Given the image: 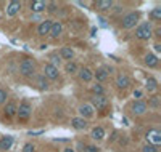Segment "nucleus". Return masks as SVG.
<instances>
[{
	"label": "nucleus",
	"mask_w": 161,
	"mask_h": 152,
	"mask_svg": "<svg viewBox=\"0 0 161 152\" xmlns=\"http://www.w3.org/2000/svg\"><path fill=\"white\" fill-rule=\"evenodd\" d=\"M34 71H36V64H34V61H32V59L26 58V59H23V61H21V64H19V72H21V75H24V77L32 75V74H34Z\"/></svg>",
	"instance_id": "1"
},
{
	"label": "nucleus",
	"mask_w": 161,
	"mask_h": 152,
	"mask_svg": "<svg viewBox=\"0 0 161 152\" xmlns=\"http://www.w3.org/2000/svg\"><path fill=\"white\" fill-rule=\"evenodd\" d=\"M136 37L140 40H148L152 37V27L148 23H143L142 26H139L136 29Z\"/></svg>",
	"instance_id": "2"
},
{
	"label": "nucleus",
	"mask_w": 161,
	"mask_h": 152,
	"mask_svg": "<svg viewBox=\"0 0 161 152\" xmlns=\"http://www.w3.org/2000/svg\"><path fill=\"white\" fill-rule=\"evenodd\" d=\"M16 114H18L19 120H28L31 115V104L28 101H23L19 104V107H16Z\"/></svg>",
	"instance_id": "3"
},
{
	"label": "nucleus",
	"mask_w": 161,
	"mask_h": 152,
	"mask_svg": "<svg viewBox=\"0 0 161 152\" xmlns=\"http://www.w3.org/2000/svg\"><path fill=\"white\" fill-rule=\"evenodd\" d=\"M137 21H139V13H129V15L123 18V27L124 29H130V27L137 24Z\"/></svg>",
	"instance_id": "4"
},
{
	"label": "nucleus",
	"mask_w": 161,
	"mask_h": 152,
	"mask_svg": "<svg viewBox=\"0 0 161 152\" xmlns=\"http://www.w3.org/2000/svg\"><path fill=\"white\" fill-rule=\"evenodd\" d=\"M92 104L95 106L98 110H102V109H105L106 106H108V101H106V98L103 94H93L92 96Z\"/></svg>",
	"instance_id": "5"
},
{
	"label": "nucleus",
	"mask_w": 161,
	"mask_h": 152,
	"mask_svg": "<svg viewBox=\"0 0 161 152\" xmlns=\"http://www.w3.org/2000/svg\"><path fill=\"white\" fill-rule=\"evenodd\" d=\"M44 72H45V75H44V77H47V79H50V80H55V79H58V67H57V66L45 64V67H44Z\"/></svg>",
	"instance_id": "6"
},
{
	"label": "nucleus",
	"mask_w": 161,
	"mask_h": 152,
	"mask_svg": "<svg viewBox=\"0 0 161 152\" xmlns=\"http://www.w3.org/2000/svg\"><path fill=\"white\" fill-rule=\"evenodd\" d=\"M130 109H132V114H134V115H142V114L147 112V103H143V101H136V103L130 106Z\"/></svg>",
	"instance_id": "7"
},
{
	"label": "nucleus",
	"mask_w": 161,
	"mask_h": 152,
	"mask_svg": "<svg viewBox=\"0 0 161 152\" xmlns=\"http://www.w3.org/2000/svg\"><path fill=\"white\" fill-rule=\"evenodd\" d=\"M147 139H148L150 143H153V146L158 147V144L161 143V133L158 130H150L148 133H147Z\"/></svg>",
	"instance_id": "8"
},
{
	"label": "nucleus",
	"mask_w": 161,
	"mask_h": 152,
	"mask_svg": "<svg viewBox=\"0 0 161 152\" xmlns=\"http://www.w3.org/2000/svg\"><path fill=\"white\" fill-rule=\"evenodd\" d=\"M116 85H118V88H121V90H126V88L130 85V80H129V77H127L126 74H119L118 79H116Z\"/></svg>",
	"instance_id": "9"
},
{
	"label": "nucleus",
	"mask_w": 161,
	"mask_h": 152,
	"mask_svg": "<svg viewBox=\"0 0 161 152\" xmlns=\"http://www.w3.org/2000/svg\"><path fill=\"white\" fill-rule=\"evenodd\" d=\"M19 8H21V2H10L8 3V7H7V15L8 16H15L16 13L19 11Z\"/></svg>",
	"instance_id": "10"
},
{
	"label": "nucleus",
	"mask_w": 161,
	"mask_h": 152,
	"mask_svg": "<svg viewBox=\"0 0 161 152\" xmlns=\"http://www.w3.org/2000/svg\"><path fill=\"white\" fill-rule=\"evenodd\" d=\"M61 31H63V26H61V23H52V27H50V35L53 37V38H57V37H60V34H61Z\"/></svg>",
	"instance_id": "11"
},
{
	"label": "nucleus",
	"mask_w": 161,
	"mask_h": 152,
	"mask_svg": "<svg viewBox=\"0 0 161 152\" xmlns=\"http://www.w3.org/2000/svg\"><path fill=\"white\" fill-rule=\"evenodd\" d=\"M50 27H52V21H50V19H45L42 24L39 26L37 34H39V35H47V34L50 32Z\"/></svg>",
	"instance_id": "12"
},
{
	"label": "nucleus",
	"mask_w": 161,
	"mask_h": 152,
	"mask_svg": "<svg viewBox=\"0 0 161 152\" xmlns=\"http://www.w3.org/2000/svg\"><path fill=\"white\" fill-rule=\"evenodd\" d=\"M47 8V3L42 2V0H36V2H31V10L34 13H40V11H44Z\"/></svg>",
	"instance_id": "13"
},
{
	"label": "nucleus",
	"mask_w": 161,
	"mask_h": 152,
	"mask_svg": "<svg viewBox=\"0 0 161 152\" xmlns=\"http://www.w3.org/2000/svg\"><path fill=\"white\" fill-rule=\"evenodd\" d=\"M92 77H93V74H92L90 69H87V67H84V69H80V71H79V79L82 82H90Z\"/></svg>",
	"instance_id": "14"
},
{
	"label": "nucleus",
	"mask_w": 161,
	"mask_h": 152,
	"mask_svg": "<svg viewBox=\"0 0 161 152\" xmlns=\"http://www.w3.org/2000/svg\"><path fill=\"white\" fill-rule=\"evenodd\" d=\"M111 7H113L111 0H98V2H95V8H97V10H102V11L110 10Z\"/></svg>",
	"instance_id": "15"
},
{
	"label": "nucleus",
	"mask_w": 161,
	"mask_h": 152,
	"mask_svg": "<svg viewBox=\"0 0 161 152\" xmlns=\"http://www.w3.org/2000/svg\"><path fill=\"white\" fill-rule=\"evenodd\" d=\"M71 125H73L76 130H84V128L87 127V122H86V119H79V117H76V119L71 120Z\"/></svg>",
	"instance_id": "16"
},
{
	"label": "nucleus",
	"mask_w": 161,
	"mask_h": 152,
	"mask_svg": "<svg viewBox=\"0 0 161 152\" xmlns=\"http://www.w3.org/2000/svg\"><path fill=\"white\" fill-rule=\"evenodd\" d=\"M11 144H13V136H3L2 139H0V149H2V150L10 149Z\"/></svg>",
	"instance_id": "17"
},
{
	"label": "nucleus",
	"mask_w": 161,
	"mask_h": 152,
	"mask_svg": "<svg viewBox=\"0 0 161 152\" xmlns=\"http://www.w3.org/2000/svg\"><path fill=\"white\" fill-rule=\"evenodd\" d=\"M79 112H80V115H82V119H84V117H92L93 109H92L90 104H84V106L79 107Z\"/></svg>",
	"instance_id": "18"
},
{
	"label": "nucleus",
	"mask_w": 161,
	"mask_h": 152,
	"mask_svg": "<svg viewBox=\"0 0 161 152\" xmlns=\"http://www.w3.org/2000/svg\"><path fill=\"white\" fill-rule=\"evenodd\" d=\"M103 136H105V130L102 127H95L92 130V138H93V139L100 141V139H103Z\"/></svg>",
	"instance_id": "19"
},
{
	"label": "nucleus",
	"mask_w": 161,
	"mask_h": 152,
	"mask_svg": "<svg viewBox=\"0 0 161 152\" xmlns=\"http://www.w3.org/2000/svg\"><path fill=\"white\" fill-rule=\"evenodd\" d=\"M15 114H16V104H15V103H8L7 107H5V115H7L8 119H11Z\"/></svg>",
	"instance_id": "20"
},
{
	"label": "nucleus",
	"mask_w": 161,
	"mask_h": 152,
	"mask_svg": "<svg viewBox=\"0 0 161 152\" xmlns=\"http://www.w3.org/2000/svg\"><path fill=\"white\" fill-rule=\"evenodd\" d=\"M145 64L147 66H150V67H155L156 64H158V58L155 56V54H147V56H145Z\"/></svg>",
	"instance_id": "21"
},
{
	"label": "nucleus",
	"mask_w": 161,
	"mask_h": 152,
	"mask_svg": "<svg viewBox=\"0 0 161 152\" xmlns=\"http://www.w3.org/2000/svg\"><path fill=\"white\" fill-rule=\"evenodd\" d=\"M95 77H97V80L98 82H103V80H106V77H108V69H97V72H95Z\"/></svg>",
	"instance_id": "22"
},
{
	"label": "nucleus",
	"mask_w": 161,
	"mask_h": 152,
	"mask_svg": "<svg viewBox=\"0 0 161 152\" xmlns=\"http://www.w3.org/2000/svg\"><path fill=\"white\" fill-rule=\"evenodd\" d=\"M147 90L148 91H155L156 90V87H158V82H156V79H153V77H148L147 79Z\"/></svg>",
	"instance_id": "23"
},
{
	"label": "nucleus",
	"mask_w": 161,
	"mask_h": 152,
	"mask_svg": "<svg viewBox=\"0 0 161 152\" xmlns=\"http://www.w3.org/2000/svg\"><path fill=\"white\" fill-rule=\"evenodd\" d=\"M73 54H74V53H73V50H71V48H66V47H64V48H61V56H63L64 59H69V61H71Z\"/></svg>",
	"instance_id": "24"
},
{
	"label": "nucleus",
	"mask_w": 161,
	"mask_h": 152,
	"mask_svg": "<svg viewBox=\"0 0 161 152\" xmlns=\"http://www.w3.org/2000/svg\"><path fill=\"white\" fill-rule=\"evenodd\" d=\"M64 71L68 72V74H74V72L77 71V66H76V63H71V61H69L68 64L64 66Z\"/></svg>",
	"instance_id": "25"
},
{
	"label": "nucleus",
	"mask_w": 161,
	"mask_h": 152,
	"mask_svg": "<svg viewBox=\"0 0 161 152\" xmlns=\"http://www.w3.org/2000/svg\"><path fill=\"white\" fill-rule=\"evenodd\" d=\"M37 85H39V88H40V90H47V88H48V84H47V80H45V77H44V75L37 79Z\"/></svg>",
	"instance_id": "26"
},
{
	"label": "nucleus",
	"mask_w": 161,
	"mask_h": 152,
	"mask_svg": "<svg viewBox=\"0 0 161 152\" xmlns=\"http://www.w3.org/2000/svg\"><path fill=\"white\" fill-rule=\"evenodd\" d=\"M150 18L153 21H159L161 19V8H155L152 13H150Z\"/></svg>",
	"instance_id": "27"
},
{
	"label": "nucleus",
	"mask_w": 161,
	"mask_h": 152,
	"mask_svg": "<svg viewBox=\"0 0 161 152\" xmlns=\"http://www.w3.org/2000/svg\"><path fill=\"white\" fill-rule=\"evenodd\" d=\"M143 152H158V147L153 144H147V146H143Z\"/></svg>",
	"instance_id": "28"
},
{
	"label": "nucleus",
	"mask_w": 161,
	"mask_h": 152,
	"mask_svg": "<svg viewBox=\"0 0 161 152\" xmlns=\"http://www.w3.org/2000/svg\"><path fill=\"white\" fill-rule=\"evenodd\" d=\"M92 91L95 93V94H103V87L97 84V85H93V87H92Z\"/></svg>",
	"instance_id": "29"
},
{
	"label": "nucleus",
	"mask_w": 161,
	"mask_h": 152,
	"mask_svg": "<svg viewBox=\"0 0 161 152\" xmlns=\"http://www.w3.org/2000/svg\"><path fill=\"white\" fill-rule=\"evenodd\" d=\"M150 106H152V107H158V106H159V98H158V96H152Z\"/></svg>",
	"instance_id": "30"
},
{
	"label": "nucleus",
	"mask_w": 161,
	"mask_h": 152,
	"mask_svg": "<svg viewBox=\"0 0 161 152\" xmlns=\"http://www.w3.org/2000/svg\"><path fill=\"white\" fill-rule=\"evenodd\" d=\"M23 152H34V144L26 143V144H24V147H23Z\"/></svg>",
	"instance_id": "31"
},
{
	"label": "nucleus",
	"mask_w": 161,
	"mask_h": 152,
	"mask_svg": "<svg viewBox=\"0 0 161 152\" xmlns=\"http://www.w3.org/2000/svg\"><path fill=\"white\" fill-rule=\"evenodd\" d=\"M7 101V91L5 90H0V104H3Z\"/></svg>",
	"instance_id": "32"
},
{
	"label": "nucleus",
	"mask_w": 161,
	"mask_h": 152,
	"mask_svg": "<svg viewBox=\"0 0 161 152\" xmlns=\"http://www.w3.org/2000/svg\"><path fill=\"white\" fill-rule=\"evenodd\" d=\"M84 150H86V152H100V149L95 147V146H86Z\"/></svg>",
	"instance_id": "33"
},
{
	"label": "nucleus",
	"mask_w": 161,
	"mask_h": 152,
	"mask_svg": "<svg viewBox=\"0 0 161 152\" xmlns=\"http://www.w3.org/2000/svg\"><path fill=\"white\" fill-rule=\"evenodd\" d=\"M50 58H52V63H53L52 66H55V64H60V58L57 56V54H52Z\"/></svg>",
	"instance_id": "34"
},
{
	"label": "nucleus",
	"mask_w": 161,
	"mask_h": 152,
	"mask_svg": "<svg viewBox=\"0 0 161 152\" xmlns=\"http://www.w3.org/2000/svg\"><path fill=\"white\" fill-rule=\"evenodd\" d=\"M134 96H136V98H140V96H142V91H140V90H136V91H134Z\"/></svg>",
	"instance_id": "35"
},
{
	"label": "nucleus",
	"mask_w": 161,
	"mask_h": 152,
	"mask_svg": "<svg viewBox=\"0 0 161 152\" xmlns=\"http://www.w3.org/2000/svg\"><path fill=\"white\" fill-rule=\"evenodd\" d=\"M98 21H100V24H102V27H106V19H105V18H100Z\"/></svg>",
	"instance_id": "36"
},
{
	"label": "nucleus",
	"mask_w": 161,
	"mask_h": 152,
	"mask_svg": "<svg viewBox=\"0 0 161 152\" xmlns=\"http://www.w3.org/2000/svg\"><path fill=\"white\" fill-rule=\"evenodd\" d=\"M155 50H156V51H161V45L156 43V45H155Z\"/></svg>",
	"instance_id": "37"
},
{
	"label": "nucleus",
	"mask_w": 161,
	"mask_h": 152,
	"mask_svg": "<svg viewBox=\"0 0 161 152\" xmlns=\"http://www.w3.org/2000/svg\"><path fill=\"white\" fill-rule=\"evenodd\" d=\"M155 35H158V37H159V35H161V29H156V31H155Z\"/></svg>",
	"instance_id": "38"
},
{
	"label": "nucleus",
	"mask_w": 161,
	"mask_h": 152,
	"mask_svg": "<svg viewBox=\"0 0 161 152\" xmlns=\"http://www.w3.org/2000/svg\"><path fill=\"white\" fill-rule=\"evenodd\" d=\"M64 152H74V149H71V147H66V149H64Z\"/></svg>",
	"instance_id": "39"
}]
</instances>
